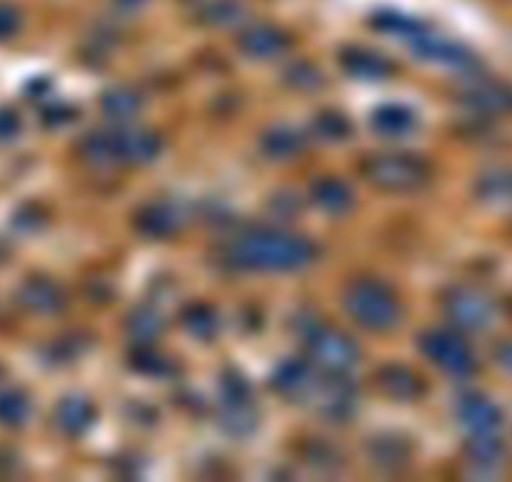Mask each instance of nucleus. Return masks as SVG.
Here are the masks:
<instances>
[{
    "label": "nucleus",
    "instance_id": "6e6552de",
    "mask_svg": "<svg viewBox=\"0 0 512 482\" xmlns=\"http://www.w3.org/2000/svg\"><path fill=\"white\" fill-rule=\"evenodd\" d=\"M410 46L415 51V56L425 58V61L440 63V66L447 68H460V71H467V68L475 66L477 58L472 56V51L467 46H462L460 41H452V38L440 36V33L432 31L430 26L422 33H417L415 38H410Z\"/></svg>",
    "mask_w": 512,
    "mask_h": 482
},
{
    "label": "nucleus",
    "instance_id": "7ed1b4c3",
    "mask_svg": "<svg viewBox=\"0 0 512 482\" xmlns=\"http://www.w3.org/2000/svg\"><path fill=\"white\" fill-rule=\"evenodd\" d=\"M344 309L359 327L369 332H387L402 317L397 294L377 279H359L344 292Z\"/></svg>",
    "mask_w": 512,
    "mask_h": 482
},
{
    "label": "nucleus",
    "instance_id": "7c9ffc66",
    "mask_svg": "<svg viewBox=\"0 0 512 482\" xmlns=\"http://www.w3.org/2000/svg\"><path fill=\"white\" fill-rule=\"evenodd\" d=\"M477 191L487 201L502 199V196H507L512 191V179L505 171H490V174H485L477 181Z\"/></svg>",
    "mask_w": 512,
    "mask_h": 482
},
{
    "label": "nucleus",
    "instance_id": "4be33fe9",
    "mask_svg": "<svg viewBox=\"0 0 512 482\" xmlns=\"http://www.w3.org/2000/svg\"><path fill=\"white\" fill-rule=\"evenodd\" d=\"M412 450L405 440L400 437H379L369 445V457L377 467H387V470H395V467L407 465Z\"/></svg>",
    "mask_w": 512,
    "mask_h": 482
},
{
    "label": "nucleus",
    "instance_id": "2eb2a0df",
    "mask_svg": "<svg viewBox=\"0 0 512 482\" xmlns=\"http://www.w3.org/2000/svg\"><path fill=\"white\" fill-rule=\"evenodd\" d=\"M377 385L384 395L397 402H412L422 395V380L402 365H387L377 372Z\"/></svg>",
    "mask_w": 512,
    "mask_h": 482
},
{
    "label": "nucleus",
    "instance_id": "72a5a7b5",
    "mask_svg": "<svg viewBox=\"0 0 512 482\" xmlns=\"http://www.w3.org/2000/svg\"><path fill=\"white\" fill-rule=\"evenodd\" d=\"M134 365L136 370L149 372V375H161L166 370V362L156 352H139L134 357Z\"/></svg>",
    "mask_w": 512,
    "mask_h": 482
},
{
    "label": "nucleus",
    "instance_id": "a878e982",
    "mask_svg": "<svg viewBox=\"0 0 512 482\" xmlns=\"http://www.w3.org/2000/svg\"><path fill=\"white\" fill-rule=\"evenodd\" d=\"M244 16L246 11L239 0H209L201 8V21L209 23V26H231V23H239Z\"/></svg>",
    "mask_w": 512,
    "mask_h": 482
},
{
    "label": "nucleus",
    "instance_id": "1a4fd4ad",
    "mask_svg": "<svg viewBox=\"0 0 512 482\" xmlns=\"http://www.w3.org/2000/svg\"><path fill=\"white\" fill-rule=\"evenodd\" d=\"M445 312L452 324H457L460 329L477 332V329H485L492 322L495 309H492V302L482 292L470 287H460L447 294Z\"/></svg>",
    "mask_w": 512,
    "mask_h": 482
},
{
    "label": "nucleus",
    "instance_id": "dca6fc26",
    "mask_svg": "<svg viewBox=\"0 0 512 482\" xmlns=\"http://www.w3.org/2000/svg\"><path fill=\"white\" fill-rule=\"evenodd\" d=\"M314 372L307 362L287 359L274 370L272 387L284 397H307L314 387Z\"/></svg>",
    "mask_w": 512,
    "mask_h": 482
},
{
    "label": "nucleus",
    "instance_id": "ddd939ff",
    "mask_svg": "<svg viewBox=\"0 0 512 482\" xmlns=\"http://www.w3.org/2000/svg\"><path fill=\"white\" fill-rule=\"evenodd\" d=\"M457 417L472 435H495L500 430L502 415L487 397L470 395L457 407Z\"/></svg>",
    "mask_w": 512,
    "mask_h": 482
},
{
    "label": "nucleus",
    "instance_id": "412c9836",
    "mask_svg": "<svg viewBox=\"0 0 512 482\" xmlns=\"http://www.w3.org/2000/svg\"><path fill=\"white\" fill-rule=\"evenodd\" d=\"M304 149V139L294 129L287 126H279V129L267 131L262 136V151L274 161H284L297 156Z\"/></svg>",
    "mask_w": 512,
    "mask_h": 482
},
{
    "label": "nucleus",
    "instance_id": "423d86ee",
    "mask_svg": "<svg viewBox=\"0 0 512 482\" xmlns=\"http://www.w3.org/2000/svg\"><path fill=\"white\" fill-rule=\"evenodd\" d=\"M420 347L432 365L440 367L447 375L467 377L475 372L477 362L472 349L457 334L447 332V329H430V332H425L420 339Z\"/></svg>",
    "mask_w": 512,
    "mask_h": 482
},
{
    "label": "nucleus",
    "instance_id": "9b49d317",
    "mask_svg": "<svg viewBox=\"0 0 512 482\" xmlns=\"http://www.w3.org/2000/svg\"><path fill=\"white\" fill-rule=\"evenodd\" d=\"M339 58H342L344 71L352 78H357V81L379 83L387 81L395 73V66L382 53L369 51V48H344Z\"/></svg>",
    "mask_w": 512,
    "mask_h": 482
},
{
    "label": "nucleus",
    "instance_id": "aec40b11",
    "mask_svg": "<svg viewBox=\"0 0 512 482\" xmlns=\"http://www.w3.org/2000/svg\"><path fill=\"white\" fill-rule=\"evenodd\" d=\"M221 427L236 437L249 435L256 427V412L251 407V397H244V400L224 397V405H221Z\"/></svg>",
    "mask_w": 512,
    "mask_h": 482
},
{
    "label": "nucleus",
    "instance_id": "c85d7f7f",
    "mask_svg": "<svg viewBox=\"0 0 512 482\" xmlns=\"http://www.w3.org/2000/svg\"><path fill=\"white\" fill-rule=\"evenodd\" d=\"M502 455L505 450H502L500 440H495V435H472L470 445H467V457L472 465H497Z\"/></svg>",
    "mask_w": 512,
    "mask_h": 482
},
{
    "label": "nucleus",
    "instance_id": "20e7f679",
    "mask_svg": "<svg viewBox=\"0 0 512 482\" xmlns=\"http://www.w3.org/2000/svg\"><path fill=\"white\" fill-rule=\"evenodd\" d=\"M362 171L377 189L390 194H412L427 186L432 169L415 154H374L362 161Z\"/></svg>",
    "mask_w": 512,
    "mask_h": 482
},
{
    "label": "nucleus",
    "instance_id": "f257e3e1",
    "mask_svg": "<svg viewBox=\"0 0 512 482\" xmlns=\"http://www.w3.org/2000/svg\"><path fill=\"white\" fill-rule=\"evenodd\" d=\"M221 257L229 267L244 272H299L317 259V247L307 236L287 229L256 226L226 241Z\"/></svg>",
    "mask_w": 512,
    "mask_h": 482
},
{
    "label": "nucleus",
    "instance_id": "9d476101",
    "mask_svg": "<svg viewBox=\"0 0 512 482\" xmlns=\"http://www.w3.org/2000/svg\"><path fill=\"white\" fill-rule=\"evenodd\" d=\"M239 48L249 58H277L289 48V36L282 28L254 23L239 33Z\"/></svg>",
    "mask_w": 512,
    "mask_h": 482
},
{
    "label": "nucleus",
    "instance_id": "2f4dec72",
    "mask_svg": "<svg viewBox=\"0 0 512 482\" xmlns=\"http://www.w3.org/2000/svg\"><path fill=\"white\" fill-rule=\"evenodd\" d=\"M284 78L289 81V86L299 88V91H314V88L322 86V73L312 63H294Z\"/></svg>",
    "mask_w": 512,
    "mask_h": 482
},
{
    "label": "nucleus",
    "instance_id": "473e14b6",
    "mask_svg": "<svg viewBox=\"0 0 512 482\" xmlns=\"http://www.w3.org/2000/svg\"><path fill=\"white\" fill-rule=\"evenodd\" d=\"M28 412V402L18 395H8L0 400V417L8 422H21Z\"/></svg>",
    "mask_w": 512,
    "mask_h": 482
},
{
    "label": "nucleus",
    "instance_id": "cd10ccee",
    "mask_svg": "<svg viewBox=\"0 0 512 482\" xmlns=\"http://www.w3.org/2000/svg\"><path fill=\"white\" fill-rule=\"evenodd\" d=\"M128 332L139 342H151V339L164 332V322H161L159 312H154V309H136L128 319Z\"/></svg>",
    "mask_w": 512,
    "mask_h": 482
},
{
    "label": "nucleus",
    "instance_id": "f8f14e48",
    "mask_svg": "<svg viewBox=\"0 0 512 482\" xmlns=\"http://www.w3.org/2000/svg\"><path fill=\"white\" fill-rule=\"evenodd\" d=\"M462 101L482 113H505L512 108V91L497 81H470L462 88Z\"/></svg>",
    "mask_w": 512,
    "mask_h": 482
},
{
    "label": "nucleus",
    "instance_id": "f704fd0d",
    "mask_svg": "<svg viewBox=\"0 0 512 482\" xmlns=\"http://www.w3.org/2000/svg\"><path fill=\"white\" fill-rule=\"evenodd\" d=\"M116 3L121 8H139V6H144L146 0H116Z\"/></svg>",
    "mask_w": 512,
    "mask_h": 482
},
{
    "label": "nucleus",
    "instance_id": "bb28decb",
    "mask_svg": "<svg viewBox=\"0 0 512 482\" xmlns=\"http://www.w3.org/2000/svg\"><path fill=\"white\" fill-rule=\"evenodd\" d=\"M26 304L36 312H58L63 307V294L53 284L33 282L26 289Z\"/></svg>",
    "mask_w": 512,
    "mask_h": 482
},
{
    "label": "nucleus",
    "instance_id": "5701e85b",
    "mask_svg": "<svg viewBox=\"0 0 512 482\" xmlns=\"http://www.w3.org/2000/svg\"><path fill=\"white\" fill-rule=\"evenodd\" d=\"M141 106L144 103H141L139 93L131 91V88H111L101 98L103 113L113 121H131L141 111Z\"/></svg>",
    "mask_w": 512,
    "mask_h": 482
},
{
    "label": "nucleus",
    "instance_id": "f3484780",
    "mask_svg": "<svg viewBox=\"0 0 512 482\" xmlns=\"http://www.w3.org/2000/svg\"><path fill=\"white\" fill-rule=\"evenodd\" d=\"M181 226V214L171 204H149L136 214V229L149 239H166Z\"/></svg>",
    "mask_w": 512,
    "mask_h": 482
},
{
    "label": "nucleus",
    "instance_id": "4468645a",
    "mask_svg": "<svg viewBox=\"0 0 512 482\" xmlns=\"http://www.w3.org/2000/svg\"><path fill=\"white\" fill-rule=\"evenodd\" d=\"M372 129L384 139H402L417 129V113L405 103H384L372 113Z\"/></svg>",
    "mask_w": 512,
    "mask_h": 482
},
{
    "label": "nucleus",
    "instance_id": "6ab92c4d",
    "mask_svg": "<svg viewBox=\"0 0 512 482\" xmlns=\"http://www.w3.org/2000/svg\"><path fill=\"white\" fill-rule=\"evenodd\" d=\"M312 196H314V204H317L319 209L327 211V214H332V216L347 214V211L354 206L352 189H349V186L344 184L342 179L317 181V184H314V189H312Z\"/></svg>",
    "mask_w": 512,
    "mask_h": 482
},
{
    "label": "nucleus",
    "instance_id": "c756f323",
    "mask_svg": "<svg viewBox=\"0 0 512 482\" xmlns=\"http://www.w3.org/2000/svg\"><path fill=\"white\" fill-rule=\"evenodd\" d=\"M314 134L322 141H342L349 136V121L337 111H322L314 118Z\"/></svg>",
    "mask_w": 512,
    "mask_h": 482
},
{
    "label": "nucleus",
    "instance_id": "393cba45",
    "mask_svg": "<svg viewBox=\"0 0 512 482\" xmlns=\"http://www.w3.org/2000/svg\"><path fill=\"white\" fill-rule=\"evenodd\" d=\"M181 322H184V327L199 339H211L216 334V329H219V317H216L214 309L206 307V304H191V307H186Z\"/></svg>",
    "mask_w": 512,
    "mask_h": 482
},
{
    "label": "nucleus",
    "instance_id": "b1692460",
    "mask_svg": "<svg viewBox=\"0 0 512 482\" xmlns=\"http://www.w3.org/2000/svg\"><path fill=\"white\" fill-rule=\"evenodd\" d=\"M372 26L377 28L379 33H390V36L400 38H415L417 33H422L427 28V23H422L420 18L405 16V13L397 11H379L377 16H372Z\"/></svg>",
    "mask_w": 512,
    "mask_h": 482
},
{
    "label": "nucleus",
    "instance_id": "0eeeda50",
    "mask_svg": "<svg viewBox=\"0 0 512 482\" xmlns=\"http://www.w3.org/2000/svg\"><path fill=\"white\" fill-rule=\"evenodd\" d=\"M307 397L314 402L317 415L329 422L349 420L357 410V390L342 380V375H329V380L314 382Z\"/></svg>",
    "mask_w": 512,
    "mask_h": 482
},
{
    "label": "nucleus",
    "instance_id": "39448f33",
    "mask_svg": "<svg viewBox=\"0 0 512 482\" xmlns=\"http://www.w3.org/2000/svg\"><path fill=\"white\" fill-rule=\"evenodd\" d=\"M307 352L312 365L327 375H347L359 359V347L349 334L329 327H312L307 334Z\"/></svg>",
    "mask_w": 512,
    "mask_h": 482
},
{
    "label": "nucleus",
    "instance_id": "a211bd4d",
    "mask_svg": "<svg viewBox=\"0 0 512 482\" xmlns=\"http://www.w3.org/2000/svg\"><path fill=\"white\" fill-rule=\"evenodd\" d=\"M56 422L66 435H83L96 422V407L88 400H83V397H68V400L58 405Z\"/></svg>",
    "mask_w": 512,
    "mask_h": 482
},
{
    "label": "nucleus",
    "instance_id": "f03ea898",
    "mask_svg": "<svg viewBox=\"0 0 512 482\" xmlns=\"http://www.w3.org/2000/svg\"><path fill=\"white\" fill-rule=\"evenodd\" d=\"M159 136L146 129L93 131L81 141V156L88 164H149L159 156Z\"/></svg>",
    "mask_w": 512,
    "mask_h": 482
}]
</instances>
